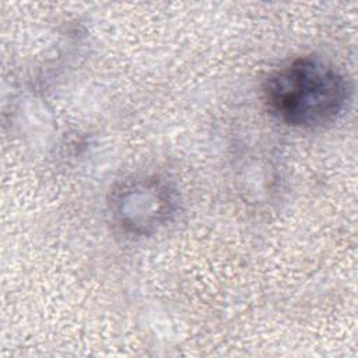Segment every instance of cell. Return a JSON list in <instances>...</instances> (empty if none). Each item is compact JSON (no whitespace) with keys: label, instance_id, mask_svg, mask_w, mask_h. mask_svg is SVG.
I'll list each match as a JSON object with an SVG mask.
<instances>
[{"label":"cell","instance_id":"cell-1","mask_svg":"<svg viewBox=\"0 0 358 358\" xmlns=\"http://www.w3.org/2000/svg\"><path fill=\"white\" fill-rule=\"evenodd\" d=\"M348 94L344 76L333 64L313 56L298 57L277 69L263 87L270 113L301 129L333 123L345 109Z\"/></svg>","mask_w":358,"mask_h":358},{"label":"cell","instance_id":"cell-2","mask_svg":"<svg viewBox=\"0 0 358 358\" xmlns=\"http://www.w3.org/2000/svg\"><path fill=\"white\" fill-rule=\"evenodd\" d=\"M110 211L122 229L145 235L169 221L175 200L166 183L155 178H136L115 189Z\"/></svg>","mask_w":358,"mask_h":358}]
</instances>
